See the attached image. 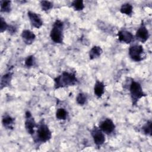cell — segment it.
Here are the masks:
<instances>
[{
	"instance_id": "cell-1",
	"label": "cell",
	"mask_w": 152,
	"mask_h": 152,
	"mask_svg": "<svg viewBox=\"0 0 152 152\" xmlns=\"http://www.w3.org/2000/svg\"><path fill=\"white\" fill-rule=\"evenodd\" d=\"M77 82L78 80L76 77L75 72L64 71L54 78V88L56 90L73 86Z\"/></svg>"
},
{
	"instance_id": "cell-2",
	"label": "cell",
	"mask_w": 152,
	"mask_h": 152,
	"mask_svg": "<svg viewBox=\"0 0 152 152\" xmlns=\"http://www.w3.org/2000/svg\"><path fill=\"white\" fill-rule=\"evenodd\" d=\"M36 128V134L33 136H34L33 138L35 144L40 145V144L45 143L51 139L52 132L49 126L45 123L44 119L40 121Z\"/></svg>"
},
{
	"instance_id": "cell-3",
	"label": "cell",
	"mask_w": 152,
	"mask_h": 152,
	"mask_svg": "<svg viewBox=\"0 0 152 152\" xmlns=\"http://www.w3.org/2000/svg\"><path fill=\"white\" fill-rule=\"evenodd\" d=\"M64 23L57 19L53 23L52 29L50 31V37L55 43L61 44L64 40Z\"/></svg>"
},
{
	"instance_id": "cell-4",
	"label": "cell",
	"mask_w": 152,
	"mask_h": 152,
	"mask_svg": "<svg viewBox=\"0 0 152 152\" xmlns=\"http://www.w3.org/2000/svg\"><path fill=\"white\" fill-rule=\"evenodd\" d=\"M129 92L132 106H135L142 97L146 96L141 84L134 80H132L130 84Z\"/></svg>"
},
{
	"instance_id": "cell-5",
	"label": "cell",
	"mask_w": 152,
	"mask_h": 152,
	"mask_svg": "<svg viewBox=\"0 0 152 152\" xmlns=\"http://www.w3.org/2000/svg\"><path fill=\"white\" fill-rule=\"evenodd\" d=\"M128 54L130 58L135 62H140L144 58V50L141 45H133L128 50Z\"/></svg>"
},
{
	"instance_id": "cell-6",
	"label": "cell",
	"mask_w": 152,
	"mask_h": 152,
	"mask_svg": "<svg viewBox=\"0 0 152 152\" xmlns=\"http://www.w3.org/2000/svg\"><path fill=\"white\" fill-rule=\"evenodd\" d=\"M25 128L28 134L33 136L35 134L34 128H37V124L34 118L33 117L31 112L27 110L25 113V122H24Z\"/></svg>"
},
{
	"instance_id": "cell-7",
	"label": "cell",
	"mask_w": 152,
	"mask_h": 152,
	"mask_svg": "<svg viewBox=\"0 0 152 152\" xmlns=\"http://www.w3.org/2000/svg\"><path fill=\"white\" fill-rule=\"evenodd\" d=\"M91 135L94 144L98 147L103 145L106 141L104 133L97 126H94L91 130Z\"/></svg>"
},
{
	"instance_id": "cell-8",
	"label": "cell",
	"mask_w": 152,
	"mask_h": 152,
	"mask_svg": "<svg viewBox=\"0 0 152 152\" xmlns=\"http://www.w3.org/2000/svg\"><path fill=\"white\" fill-rule=\"evenodd\" d=\"M150 34L144 22L142 21L140 27L137 29L135 34L136 39L142 43H145L148 39Z\"/></svg>"
},
{
	"instance_id": "cell-9",
	"label": "cell",
	"mask_w": 152,
	"mask_h": 152,
	"mask_svg": "<svg viewBox=\"0 0 152 152\" xmlns=\"http://www.w3.org/2000/svg\"><path fill=\"white\" fill-rule=\"evenodd\" d=\"M99 128L102 131L107 135L111 134L115 129L116 126L112 119L110 118H106L104 120L100 122Z\"/></svg>"
},
{
	"instance_id": "cell-10",
	"label": "cell",
	"mask_w": 152,
	"mask_h": 152,
	"mask_svg": "<svg viewBox=\"0 0 152 152\" xmlns=\"http://www.w3.org/2000/svg\"><path fill=\"white\" fill-rule=\"evenodd\" d=\"M27 15L32 27L36 28H40L43 26V22L39 14L29 11L27 12Z\"/></svg>"
},
{
	"instance_id": "cell-11",
	"label": "cell",
	"mask_w": 152,
	"mask_h": 152,
	"mask_svg": "<svg viewBox=\"0 0 152 152\" xmlns=\"http://www.w3.org/2000/svg\"><path fill=\"white\" fill-rule=\"evenodd\" d=\"M118 39L120 42L126 44H129L134 40V35L129 31L121 30L118 31Z\"/></svg>"
},
{
	"instance_id": "cell-12",
	"label": "cell",
	"mask_w": 152,
	"mask_h": 152,
	"mask_svg": "<svg viewBox=\"0 0 152 152\" xmlns=\"http://www.w3.org/2000/svg\"><path fill=\"white\" fill-rule=\"evenodd\" d=\"M21 37L23 42L27 45H31L36 39L35 34L28 29H24L22 31Z\"/></svg>"
},
{
	"instance_id": "cell-13",
	"label": "cell",
	"mask_w": 152,
	"mask_h": 152,
	"mask_svg": "<svg viewBox=\"0 0 152 152\" xmlns=\"http://www.w3.org/2000/svg\"><path fill=\"white\" fill-rule=\"evenodd\" d=\"M2 124L7 129H13L15 125V119L8 115H4L2 119Z\"/></svg>"
},
{
	"instance_id": "cell-14",
	"label": "cell",
	"mask_w": 152,
	"mask_h": 152,
	"mask_svg": "<svg viewBox=\"0 0 152 152\" xmlns=\"http://www.w3.org/2000/svg\"><path fill=\"white\" fill-rule=\"evenodd\" d=\"M105 85L103 82L97 80L94 87V93L98 98H100L104 93Z\"/></svg>"
},
{
	"instance_id": "cell-15",
	"label": "cell",
	"mask_w": 152,
	"mask_h": 152,
	"mask_svg": "<svg viewBox=\"0 0 152 152\" xmlns=\"http://www.w3.org/2000/svg\"><path fill=\"white\" fill-rule=\"evenodd\" d=\"M103 53L102 49L99 46H94L89 51V58L90 60H93L99 58Z\"/></svg>"
},
{
	"instance_id": "cell-16",
	"label": "cell",
	"mask_w": 152,
	"mask_h": 152,
	"mask_svg": "<svg viewBox=\"0 0 152 152\" xmlns=\"http://www.w3.org/2000/svg\"><path fill=\"white\" fill-rule=\"evenodd\" d=\"M13 73L11 72H8L2 76L1 79V89L4 87H8L10 85Z\"/></svg>"
},
{
	"instance_id": "cell-17",
	"label": "cell",
	"mask_w": 152,
	"mask_h": 152,
	"mask_svg": "<svg viewBox=\"0 0 152 152\" xmlns=\"http://www.w3.org/2000/svg\"><path fill=\"white\" fill-rule=\"evenodd\" d=\"M133 11V7L129 3L123 4L120 8V12L126 15L131 16Z\"/></svg>"
},
{
	"instance_id": "cell-18",
	"label": "cell",
	"mask_w": 152,
	"mask_h": 152,
	"mask_svg": "<svg viewBox=\"0 0 152 152\" xmlns=\"http://www.w3.org/2000/svg\"><path fill=\"white\" fill-rule=\"evenodd\" d=\"M152 122L151 120H148L141 128L142 132L146 135L151 136L152 134V128H151Z\"/></svg>"
},
{
	"instance_id": "cell-19",
	"label": "cell",
	"mask_w": 152,
	"mask_h": 152,
	"mask_svg": "<svg viewBox=\"0 0 152 152\" xmlns=\"http://www.w3.org/2000/svg\"><path fill=\"white\" fill-rule=\"evenodd\" d=\"M11 2L10 1H1V11L3 12H10L11 10Z\"/></svg>"
},
{
	"instance_id": "cell-20",
	"label": "cell",
	"mask_w": 152,
	"mask_h": 152,
	"mask_svg": "<svg viewBox=\"0 0 152 152\" xmlns=\"http://www.w3.org/2000/svg\"><path fill=\"white\" fill-rule=\"evenodd\" d=\"M68 117V112L64 108H59L56 112V118L58 120H65Z\"/></svg>"
},
{
	"instance_id": "cell-21",
	"label": "cell",
	"mask_w": 152,
	"mask_h": 152,
	"mask_svg": "<svg viewBox=\"0 0 152 152\" xmlns=\"http://www.w3.org/2000/svg\"><path fill=\"white\" fill-rule=\"evenodd\" d=\"M71 7L75 11H82L84 8V1L83 0H75L71 2Z\"/></svg>"
},
{
	"instance_id": "cell-22",
	"label": "cell",
	"mask_w": 152,
	"mask_h": 152,
	"mask_svg": "<svg viewBox=\"0 0 152 152\" xmlns=\"http://www.w3.org/2000/svg\"><path fill=\"white\" fill-rule=\"evenodd\" d=\"M40 5L42 10L44 11H49L51 10L53 7V3L48 1H41L40 2Z\"/></svg>"
},
{
	"instance_id": "cell-23",
	"label": "cell",
	"mask_w": 152,
	"mask_h": 152,
	"mask_svg": "<svg viewBox=\"0 0 152 152\" xmlns=\"http://www.w3.org/2000/svg\"><path fill=\"white\" fill-rule=\"evenodd\" d=\"M87 100V97L86 94L83 93H80L78 94L76 97L77 103L80 105H84Z\"/></svg>"
},
{
	"instance_id": "cell-24",
	"label": "cell",
	"mask_w": 152,
	"mask_h": 152,
	"mask_svg": "<svg viewBox=\"0 0 152 152\" xmlns=\"http://www.w3.org/2000/svg\"><path fill=\"white\" fill-rule=\"evenodd\" d=\"M35 58L33 55L28 56L25 59V65L27 68H31L35 64Z\"/></svg>"
},
{
	"instance_id": "cell-25",
	"label": "cell",
	"mask_w": 152,
	"mask_h": 152,
	"mask_svg": "<svg viewBox=\"0 0 152 152\" xmlns=\"http://www.w3.org/2000/svg\"><path fill=\"white\" fill-rule=\"evenodd\" d=\"M9 26L7 22L5 21V20L2 18V17H1V33H3L5 31L7 30L8 27H9Z\"/></svg>"
},
{
	"instance_id": "cell-26",
	"label": "cell",
	"mask_w": 152,
	"mask_h": 152,
	"mask_svg": "<svg viewBox=\"0 0 152 152\" xmlns=\"http://www.w3.org/2000/svg\"><path fill=\"white\" fill-rule=\"evenodd\" d=\"M16 30H17V28L15 26H11V25H10L9 26V27L7 30V31H8L11 34H12V33H15L16 32Z\"/></svg>"
}]
</instances>
